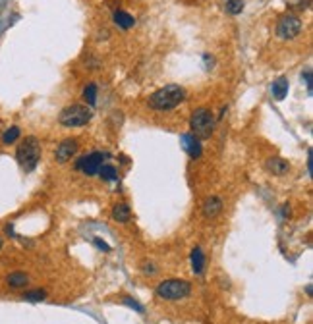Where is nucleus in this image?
Instances as JSON below:
<instances>
[{
	"label": "nucleus",
	"mask_w": 313,
	"mask_h": 324,
	"mask_svg": "<svg viewBox=\"0 0 313 324\" xmlns=\"http://www.w3.org/2000/svg\"><path fill=\"white\" fill-rule=\"evenodd\" d=\"M190 126H192V131H194L195 137H211L213 126H215L213 112L205 106L194 110L192 118H190Z\"/></svg>",
	"instance_id": "39448f33"
},
{
	"label": "nucleus",
	"mask_w": 313,
	"mask_h": 324,
	"mask_svg": "<svg viewBox=\"0 0 313 324\" xmlns=\"http://www.w3.org/2000/svg\"><path fill=\"white\" fill-rule=\"evenodd\" d=\"M122 303H124V305H128V307H131V309H133V311H138V313H143V311H145V309H143V305H140V303L136 301V299H131V297H124Z\"/></svg>",
	"instance_id": "5701e85b"
},
{
	"label": "nucleus",
	"mask_w": 313,
	"mask_h": 324,
	"mask_svg": "<svg viewBox=\"0 0 313 324\" xmlns=\"http://www.w3.org/2000/svg\"><path fill=\"white\" fill-rule=\"evenodd\" d=\"M220 210H222V201L216 195L207 197L203 201V205H201V212H203L205 218H215L216 214H220Z\"/></svg>",
	"instance_id": "9d476101"
},
{
	"label": "nucleus",
	"mask_w": 313,
	"mask_h": 324,
	"mask_svg": "<svg viewBox=\"0 0 313 324\" xmlns=\"http://www.w3.org/2000/svg\"><path fill=\"white\" fill-rule=\"evenodd\" d=\"M288 79L286 77H279V79H275L273 81V87H271V91H273V97L277 98V100H284L286 95H288Z\"/></svg>",
	"instance_id": "4468645a"
},
{
	"label": "nucleus",
	"mask_w": 313,
	"mask_h": 324,
	"mask_svg": "<svg viewBox=\"0 0 313 324\" xmlns=\"http://www.w3.org/2000/svg\"><path fill=\"white\" fill-rule=\"evenodd\" d=\"M225 10H227V14H230V16L242 14V10H244V0H227Z\"/></svg>",
	"instance_id": "aec40b11"
},
{
	"label": "nucleus",
	"mask_w": 313,
	"mask_h": 324,
	"mask_svg": "<svg viewBox=\"0 0 313 324\" xmlns=\"http://www.w3.org/2000/svg\"><path fill=\"white\" fill-rule=\"evenodd\" d=\"M47 299V292L43 290H33V292H25L23 293V301H31V303H39Z\"/></svg>",
	"instance_id": "412c9836"
},
{
	"label": "nucleus",
	"mask_w": 313,
	"mask_h": 324,
	"mask_svg": "<svg viewBox=\"0 0 313 324\" xmlns=\"http://www.w3.org/2000/svg\"><path fill=\"white\" fill-rule=\"evenodd\" d=\"M105 158H107V154H105V152H99V151L89 152V154H85V156L77 158L76 170H81V172L87 174V176H95V174H99V170H101V166H103Z\"/></svg>",
	"instance_id": "0eeeda50"
},
{
	"label": "nucleus",
	"mask_w": 313,
	"mask_h": 324,
	"mask_svg": "<svg viewBox=\"0 0 313 324\" xmlns=\"http://www.w3.org/2000/svg\"><path fill=\"white\" fill-rule=\"evenodd\" d=\"M2 245H4V241H2V238H0V249H2Z\"/></svg>",
	"instance_id": "a878e982"
},
{
	"label": "nucleus",
	"mask_w": 313,
	"mask_h": 324,
	"mask_svg": "<svg viewBox=\"0 0 313 324\" xmlns=\"http://www.w3.org/2000/svg\"><path fill=\"white\" fill-rule=\"evenodd\" d=\"M91 120H93V110L85 104H70L58 116L60 126L64 128H83Z\"/></svg>",
	"instance_id": "7ed1b4c3"
},
{
	"label": "nucleus",
	"mask_w": 313,
	"mask_h": 324,
	"mask_svg": "<svg viewBox=\"0 0 313 324\" xmlns=\"http://www.w3.org/2000/svg\"><path fill=\"white\" fill-rule=\"evenodd\" d=\"M77 149H79V143H77V139H64L58 147H56V152H54V156H56V162L58 164H66V162L70 160L74 154L77 152Z\"/></svg>",
	"instance_id": "6e6552de"
},
{
	"label": "nucleus",
	"mask_w": 313,
	"mask_h": 324,
	"mask_svg": "<svg viewBox=\"0 0 313 324\" xmlns=\"http://www.w3.org/2000/svg\"><path fill=\"white\" fill-rule=\"evenodd\" d=\"M112 20H114V23L118 25L120 29H131L136 25V18L131 14H128L126 10H114Z\"/></svg>",
	"instance_id": "f8f14e48"
},
{
	"label": "nucleus",
	"mask_w": 313,
	"mask_h": 324,
	"mask_svg": "<svg viewBox=\"0 0 313 324\" xmlns=\"http://www.w3.org/2000/svg\"><path fill=\"white\" fill-rule=\"evenodd\" d=\"M267 168H269V172H273L275 176H284V174L290 170V164L284 160V158L273 156V158L267 160Z\"/></svg>",
	"instance_id": "ddd939ff"
},
{
	"label": "nucleus",
	"mask_w": 313,
	"mask_h": 324,
	"mask_svg": "<svg viewBox=\"0 0 313 324\" xmlns=\"http://www.w3.org/2000/svg\"><path fill=\"white\" fill-rule=\"evenodd\" d=\"M192 268L195 274H203V270H205V253L201 247H195L192 251Z\"/></svg>",
	"instance_id": "dca6fc26"
},
{
	"label": "nucleus",
	"mask_w": 313,
	"mask_h": 324,
	"mask_svg": "<svg viewBox=\"0 0 313 324\" xmlns=\"http://www.w3.org/2000/svg\"><path fill=\"white\" fill-rule=\"evenodd\" d=\"M93 243H95L99 249H103V251H110V245H107V243H105V241H103L101 238H95V239H93Z\"/></svg>",
	"instance_id": "393cba45"
},
{
	"label": "nucleus",
	"mask_w": 313,
	"mask_h": 324,
	"mask_svg": "<svg viewBox=\"0 0 313 324\" xmlns=\"http://www.w3.org/2000/svg\"><path fill=\"white\" fill-rule=\"evenodd\" d=\"M182 145H184V151L190 154V158H199L201 156V152H203V149H201V141H199V137H195L194 133H186V135H182Z\"/></svg>",
	"instance_id": "1a4fd4ad"
},
{
	"label": "nucleus",
	"mask_w": 313,
	"mask_h": 324,
	"mask_svg": "<svg viewBox=\"0 0 313 324\" xmlns=\"http://www.w3.org/2000/svg\"><path fill=\"white\" fill-rule=\"evenodd\" d=\"M6 284H8V288H10V290H23L25 286H29V276H27L25 272L16 270V272L8 274Z\"/></svg>",
	"instance_id": "9b49d317"
},
{
	"label": "nucleus",
	"mask_w": 313,
	"mask_h": 324,
	"mask_svg": "<svg viewBox=\"0 0 313 324\" xmlns=\"http://www.w3.org/2000/svg\"><path fill=\"white\" fill-rule=\"evenodd\" d=\"M20 135H22V130L18 126H12V128H8L2 133V143L4 145H12V143H16V141L20 139Z\"/></svg>",
	"instance_id": "a211bd4d"
},
{
	"label": "nucleus",
	"mask_w": 313,
	"mask_h": 324,
	"mask_svg": "<svg viewBox=\"0 0 313 324\" xmlns=\"http://www.w3.org/2000/svg\"><path fill=\"white\" fill-rule=\"evenodd\" d=\"M16 160L20 162V166L25 172L35 170V166L41 160V141L35 135H27L16 149Z\"/></svg>",
	"instance_id": "f03ea898"
},
{
	"label": "nucleus",
	"mask_w": 313,
	"mask_h": 324,
	"mask_svg": "<svg viewBox=\"0 0 313 324\" xmlns=\"http://www.w3.org/2000/svg\"><path fill=\"white\" fill-rule=\"evenodd\" d=\"M141 272H143L145 276H155L159 270H157V266H155L153 262H147V260H145V262L141 264Z\"/></svg>",
	"instance_id": "4be33fe9"
},
{
	"label": "nucleus",
	"mask_w": 313,
	"mask_h": 324,
	"mask_svg": "<svg viewBox=\"0 0 313 324\" xmlns=\"http://www.w3.org/2000/svg\"><path fill=\"white\" fill-rule=\"evenodd\" d=\"M112 218L120 222V224H126V222H130L131 220V208L126 203H118V205H114L112 208Z\"/></svg>",
	"instance_id": "2eb2a0df"
},
{
	"label": "nucleus",
	"mask_w": 313,
	"mask_h": 324,
	"mask_svg": "<svg viewBox=\"0 0 313 324\" xmlns=\"http://www.w3.org/2000/svg\"><path fill=\"white\" fill-rule=\"evenodd\" d=\"M83 98L87 100L89 106H93L97 102V83H87L83 89Z\"/></svg>",
	"instance_id": "6ab92c4d"
},
{
	"label": "nucleus",
	"mask_w": 313,
	"mask_h": 324,
	"mask_svg": "<svg viewBox=\"0 0 313 324\" xmlns=\"http://www.w3.org/2000/svg\"><path fill=\"white\" fill-rule=\"evenodd\" d=\"M303 79H305V85H307V91H311V70L307 68L305 72H303Z\"/></svg>",
	"instance_id": "b1692460"
},
{
	"label": "nucleus",
	"mask_w": 313,
	"mask_h": 324,
	"mask_svg": "<svg viewBox=\"0 0 313 324\" xmlns=\"http://www.w3.org/2000/svg\"><path fill=\"white\" fill-rule=\"evenodd\" d=\"M190 293H192V284L186 280H178V278L162 280L157 286V297H161L164 301H180V299H186Z\"/></svg>",
	"instance_id": "20e7f679"
},
{
	"label": "nucleus",
	"mask_w": 313,
	"mask_h": 324,
	"mask_svg": "<svg viewBox=\"0 0 313 324\" xmlns=\"http://www.w3.org/2000/svg\"><path fill=\"white\" fill-rule=\"evenodd\" d=\"M302 25V20L296 14H284L277 22V37L281 41H292V39H296L300 35Z\"/></svg>",
	"instance_id": "423d86ee"
},
{
	"label": "nucleus",
	"mask_w": 313,
	"mask_h": 324,
	"mask_svg": "<svg viewBox=\"0 0 313 324\" xmlns=\"http://www.w3.org/2000/svg\"><path fill=\"white\" fill-rule=\"evenodd\" d=\"M99 176H101L103 182H116L118 180V170L112 164H103L101 170H99Z\"/></svg>",
	"instance_id": "f3484780"
},
{
	"label": "nucleus",
	"mask_w": 313,
	"mask_h": 324,
	"mask_svg": "<svg viewBox=\"0 0 313 324\" xmlns=\"http://www.w3.org/2000/svg\"><path fill=\"white\" fill-rule=\"evenodd\" d=\"M184 100H186L184 87L170 83V85H164L159 91H155L151 97L147 98V104L151 110H157V112H168V110L180 106Z\"/></svg>",
	"instance_id": "f257e3e1"
}]
</instances>
